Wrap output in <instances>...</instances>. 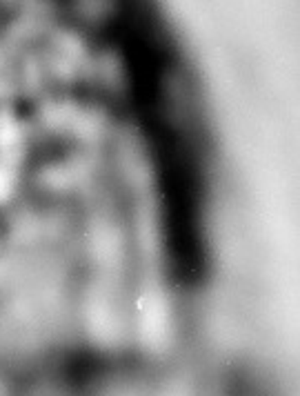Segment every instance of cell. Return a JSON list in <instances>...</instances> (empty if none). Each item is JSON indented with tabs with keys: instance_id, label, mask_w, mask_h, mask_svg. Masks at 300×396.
<instances>
[{
	"instance_id": "obj_1",
	"label": "cell",
	"mask_w": 300,
	"mask_h": 396,
	"mask_svg": "<svg viewBox=\"0 0 300 396\" xmlns=\"http://www.w3.org/2000/svg\"><path fill=\"white\" fill-rule=\"evenodd\" d=\"M16 194V176L7 163L0 161V205L9 203Z\"/></svg>"
}]
</instances>
